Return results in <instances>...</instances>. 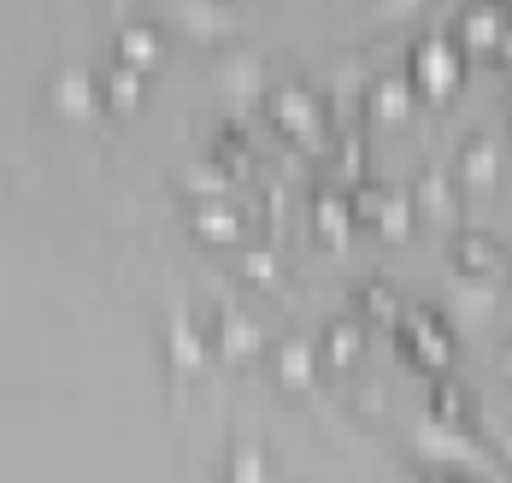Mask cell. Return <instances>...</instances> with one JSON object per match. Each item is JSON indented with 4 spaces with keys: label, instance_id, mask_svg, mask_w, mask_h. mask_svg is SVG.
Wrapping results in <instances>:
<instances>
[{
    "label": "cell",
    "instance_id": "obj_1",
    "mask_svg": "<svg viewBox=\"0 0 512 483\" xmlns=\"http://www.w3.org/2000/svg\"><path fill=\"white\" fill-rule=\"evenodd\" d=\"M430 59H418V77L430 83V95H448L454 89V59H448V48H424Z\"/></svg>",
    "mask_w": 512,
    "mask_h": 483
}]
</instances>
